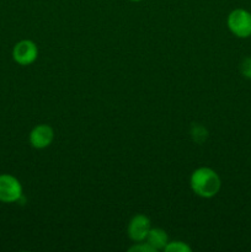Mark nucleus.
<instances>
[{
  "mask_svg": "<svg viewBox=\"0 0 251 252\" xmlns=\"http://www.w3.org/2000/svg\"><path fill=\"white\" fill-rule=\"evenodd\" d=\"M240 73L243 74L244 78L251 80V57L244 59L243 63L240 64Z\"/></svg>",
  "mask_w": 251,
  "mask_h": 252,
  "instance_id": "nucleus-9",
  "label": "nucleus"
},
{
  "mask_svg": "<svg viewBox=\"0 0 251 252\" xmlns=\"http://www.w3.org/2000/svg\"><path fill=\"white\" fill-rule=\"evenodd\" d=\"M228 29L239 38L251 36V12L245 9H235L228 16Z\"/></svg>",
  "mask_w": 251,
  "mask_h": 252,
  "instance_id": "nucleus-2",
  "label": "nucleus"
},
{
  "mask_svg": "<svg viewBox=\"0 0 251 252\" xmlns=\"http://www.w3.org/2000/svg\"><path fill=\"white\" fill-rule=\"evenodd\" d=\"M54 132L52 127L47 125H39L30 133V143L36 149H44L53 142Z\"/></svg>",
  "mask_w": 251,
  "mask_h": 252,
  "instance_id": "nucleus-6",
  "label": "nucleus"
},
{
  "mask_svg": "<svg viewBox=\"0 0 251 252\" xmlns=\"http://www.w3.org/2000/svg\"><path fill=\"white\" fill-rule=\"evenodd\" d=\"M189 184L192 191L203 198L214 197L220 189V179L218 174L209 167H199L194 170Z\"/></svg>",
  "mask_w": 251,
  "mask_h": 252,
  "instance_id": "nucleus-1",
  "label": "nucleus"
},
{
  "mask_svg": "<svg viewBox=\"0 0 251 252\" xmlns=\"http://www.w3.org/2000/svg\"><path fill=\"white\" fill-rule=\"evenodd\" d=\"M150 220L143 214L133 217L128 224V236L135 243H142L147 239L150 230Z\"/></svg>",
  "mask_w": 251,
  "mask_h": 252,
  "instance_id": "nucleus-5",
  "label": "nucleus"
},
{
  "mask_svg": "<svg viewBox=\"0 0 251 252\" xmlns=\"http://www.w3.org/2000/svg\"><path fill=\"white\" fill-rule=\"evenodd\" d=\"M164 250L166 252H191V248L182 241H172L167 243Z\"/></svg>",
  "mask_w": 251,
  "mask_h": 252,
  "instance_id": "nucleus-8",
  "label": "nucleus"
},
{
  "mask_svg": "<svg viewBox=\"0 0 251 252\" xmlns=\"http://www.w3.org/2000/svg\"><path fill=\"white\" fill-rule=\"evenodd\" d=\"M154 252L155 250L149 245V244H139V245H134L129 249V252Z\"/></svg>",
  "mask_w": 251,
  "mask_h": 252,
  "instance_id": "nucleus-10",
  "label": "nucleus"
},
{
  "mask_svg": "<svg viewBox=\"0 0 251 252\" xmlns=\"http://www.w3.org/2000/svg\"><path fill=\"white\" fill-rule=\"evenodd\" d=\"M145 240L148 241V244H149L155 251L164 250L165 246H166L167 243H169L166 233H165L162 229H159V228L150 229L149 234H148Z\"/></svg>",
  "mask_w": 251,
  "mask_h": 252,
  "instance_id": "nucleus-7",
  "label": "nucleus"
},
{
  "mask_svg": "<svg viewBox=\"0 0 251 252\" xmlns=\"http://www.w3.org/2000/svg\"><path fill=\"white\" fill-rule=\"evenodd\" d=\"M38 56V49L34 42L24 39L15 44L12 49V58L20 65H30L33 63Z\"/></svg>",
  "mask_w": 251,
  "mask_h": 252,
  "instance_id": "nucleus-4",
  "label": "nucleus"
},
{
  "mask_svg": "<svg viewBox=\"0 0 251 252\" xmlns=\"http://www.w3.org/2000/svg\"><path fill=\"white\" fill-rule=\"evenodd\" d=\"M130 1H134V2H138V1H142V0H130Z\"/></svg>",
  "mask_w": 251,
  "mask_h": 252,
  "instance_id": "nucleus-11",
  "label": "nucleus"
},
{
  "mask_svg": "<svg viewBox=\"0 0 251 252\" xmlns=\"http://www.w3.org/2000/svg\"><path fill=\"white\" fill-rule=\"evenodd\" d=\"M22 197V186L12 175H0V202L14 203Z\"/></svg>",
  "mask_w": 251,
  "mask_h": 252,
  "instance_id": "nucleus-3",
  "label": "nucleus"
}]
</instances>
